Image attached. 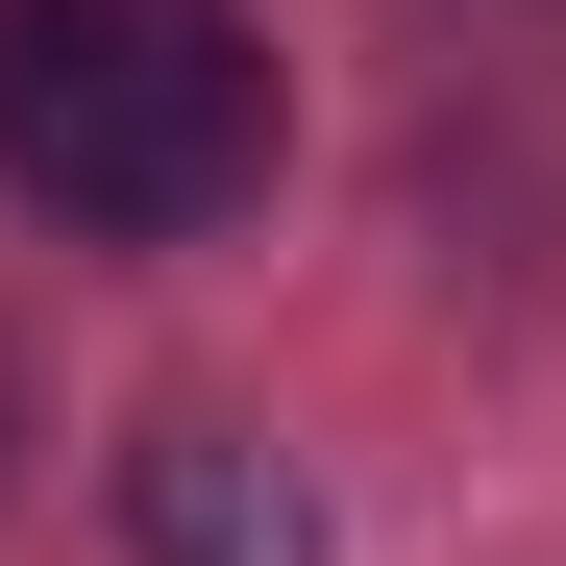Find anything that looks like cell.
<instances>
[{
  "mask_svg": "<svg viewBox=\"0 0 566 566\" xmlns=\"http://www.w3.org/2000/svg\"><path fill=\"white\" fill-rule=\"evenodd\" d=\"M271 25L247 0H0V198L74 247H198L271 198Z\"/></svg>",
  "mask_w": 566,
  "mask_h": 566,
  "instance_id": "obj_1",
  "label": "cell"
},
{
  "mask_svg": "<svg viewBox=\"0 0 566 566\" xmlns=\"http://www.w3.org/2000/svg\"><path fill=\"white\" fill-rule=\"evenodd\" d=\"M124 542H148V566H321V493H296L247 419H148V443H124Z\"/></svg>",
  "mask_w": 566,
  "mask_h": 566,
  "instance_id": "obj_2",
  "label": "cell"
},
{
  "mask_svg": "<svg viewBox=\"0 0 566 566\" xmlns=\"http://www.w3.org/2000/svg\"><path fill=\"white\" fill-rule=\"evenodd\" d=\"M0 443H25V369H0Z\"/></svg>",
  "mask_w": 566,
  "mask_h": 566,
  "instance_id": "obj_3",
  "label": "cell"
}]
</instances>
